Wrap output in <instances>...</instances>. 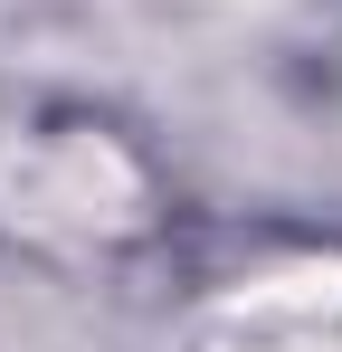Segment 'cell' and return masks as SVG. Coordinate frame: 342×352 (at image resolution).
Instances as JSON below:
<instances>
[{"mask_svg":"<svg viewBox=\"0 0 342 352\" xmlns=\"http://www.w3.org/2000/svg\"><path fill=\"white\" fill-rule=\"evenodd\" d=\"M0 229L19 248H48V257H105V248L152 229V172L124 133H105L86 115L29 124V133L10 124V143H0Z\"/></svg>","mask_w":342,"mask_h":352,"instance_id":"6da1fadb","label":"cell"}]
</instances>
